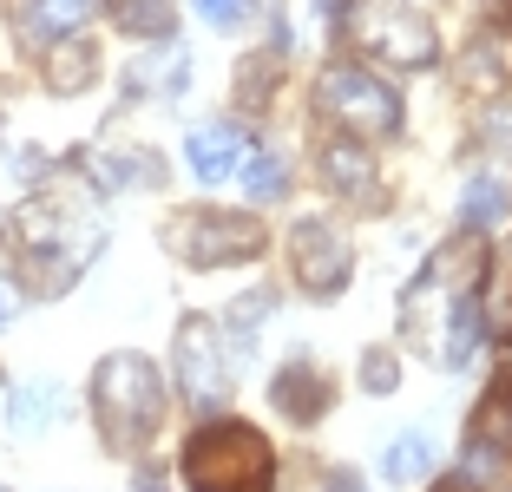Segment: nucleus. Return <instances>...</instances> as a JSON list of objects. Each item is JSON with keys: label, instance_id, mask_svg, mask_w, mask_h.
<instances>
[{"label": "nucleus", "instance_id": "1", "mask_svg": "<svg viewBox=\"0 0 512 492\" xmlns=\"http://www.w3.org/2000/svg\"><path fill=\"white\" fill-rule=\"evenodd\" d=\"M92 420H99V440L112 453H138L151 447V433L165 427V407H171V388L158 361H145L138 348H119L92 368Z\"/></svg>", "mask_w": 512, "mask_h": 492}, {"label": "nucleus", "instance_id": "2", "mask_svg": "<svg viewBox=\"0 0 512 492\" xmlns=\"http://www.w3.org/2000/svg\"><path fill=\"white\" fill-rule=\"evenodd\" d=\"M20 250H27L33 296H66L79 283V269L106 250V230L92 224V210L66 204V197H33L20 210Z\"/></svg>", "mask_w": 512, "mask_h": 492}, {"label": "nucleus", "instance_id": "3", "mask_svg": "<svg viewBox=\"0 0 512 492\" xmlns=\"http://www.w3.org/2000/svg\"><path fill=\"white\" fill-rule=\"evenodd\" d=\"M184 479H191V492H270L276 447L250 420H204L184 440Z\"/></svg>", "mask_w": 512, "mask_h": 492}, {"label": "nucleus", "instance_id": "4", "mask_svg": "<svg viewBox=\"0 0 512 492\" xmlns=\"http://www.w3.org/2000/svg\"><path fill=\"white\" fill-rule=\"evenodd\" d=\"M158 237H165V250L184 269H237V263H256V256L270 250V230L256 224L250 210H224V204L171 210Z\"/></svg>", "mask_w": 512, "mask_h": 492}, {"label": "nucleus", "instance_id": "5", "mask_svg": "<svg viewBox=\"0 0 512 492\" xmlns=\"http://www.w3.org/2000/svg\"><path fill=\"white\" fill-rule=\"evenodd\" d=\"M316 105H322V119L342 125V132H348V138H362V145H388V138H401V125H407L401 92H394L381 73L355 66V60L322 66V79H316Z\"/></svg>", "mask_w": 512, "mask_h": 492}, {"label": "nucleus", "instance_id": "6", "mask_svg": "<svg viewBox=\"0 0 512 492\" xmlns=\"http://www.w3.org/2000/svg\"><path fill=\"white\" fill-rule=\"evenodd\" d=\"M348 33H355V46L368 60L401 66V73H421V66L440 60V27L421 7H407V0H355Z\"/></svg>", "mask_w": 512, "mask_h": 492}, {"label": "nucleus", "instance_id": "7", "mask_svg": "<svg viewBox=\"0 0 512 492\" xmlns=\"http://www.w3.org/2000/svg\"><path fill=\"white\" fill-rule=\"evenodd\" d=\"M171 374H178V394L191 401V414H217L230 401V348L224 328L211 315H184L178 335H171Z\"/></svg>", "mask_w": 512, "mask_h": 492}, {"label": "nucleus", "instance_id": "8", "mask_svg": "<svg viewBox=\"0 0 512 492\" xmlns=\"http://www.w3.org/2000/svg\"><path fill=\"white\" fill-rule=\"evenodd\" d=\"M289 269L309 302H335L355 276V243L329 217H302V224H289Z\"/></svg>", "mask_w": 512, "mask_h": 492}, {"label": "nucleus", "instance_id": "9", "mask_svg": "<svg viewBox=\"0 0 512 492\" xmlns=\"http://www.w3.org/2000/svg\"><path fill=\"white\" fill-rule=\"evenodd\" d=\"M316 171H322V184H329L342 204H355V210H388V191H381V171H375V158H368V145L362 138H329V145L316 151Z\"/></svg>", "mask_w": 512, "mask_h": 492}, {"label": "nucleus", "instance_id": "10", "mask_svg": "<svg viewBox=\"0 0 512 492\" xmlns=\"http://www.w3.org/2000/svg\"><path fill=\"white\" fill-rule=\"evenodd\" d=\"M243 151H250V132L230 119H211V125H191V138H184V164H191L197 184H224L237 178Z\"/></svg>", "mask_w": 512, "mask_h": 492}, {"label": "nucleus", "instance_id": "11", "mask_svg": "<svg viewBox=\"0 0 512 492\" xmlns=\"http://www.w3.org/2000/svg\"><path fill=\"white\" fill-rule=\"evenodd\" d=\"M79 164H86V184H99V191H158L165 184V158L145 145L132 151H79Z\"/></svg>", "mask_w": 512, "mask_h": 492}, {"label": "nucleus", "instance_id": "12", "mask_svg": "<svg viewBox=\"0 0 512 492\" xmlns=\"http://www.w3.org/2000/svg\"><path fill=\"white\" fill-rule=\"evenodd\" d=\"M184 79H191V53L178 40H151L132 66H125V92L132 99H178Z\"/></svg>", "mask_w": 512, "mask_h": 492}, {"label": "nucleus", "instance_id": "13", "mask_svg": "<svg viewBox=\"0 0 512 492\" xmlns=\"http://www.w3.org/2000/svg\"><path fill=\"white\" fill-rule=\"evenodd\" d=\"M99 0H14V20H20V40L27 46H53L66 33H79L92 20Z\"/></svg>", "mask_w": 512, "mask_h": 492}, {"label": "nucleus", "instance_id": "14", "mask_svg": "<svg viewBox=\"0 0 512 492\" xmlns=\"http://www.w3.org/2000/svg\"><path fill=\"white\" fill-rule=\"evenodd\" d=\"M480 335H486V315H480V296H453L447 315L434 328V361L440 368H467L480 355Z\"/></svg>", "mask_w": 512, "mask_h": 492}, {"label": "nucleus", "instance_id": "15", "mask_svg": "<svg viewBox=\"0 0 512 492\" xmlns=\"http://www.w3.org/2000/svg\"><path fill=\"white\" fill-rule=\"evenodd\" d=\"M270 394H276V407H283L296 427L322 420V414H329V401H335V394H329V374H322L316 361H289V368L276 374V388H270Z\"/></svg>", "mask_w": 512, "mask_h": 492}, {"label": "nucleus", "instance_id": "16", "mask_svg": "<svg viewBox=\"0 0 512 492\" xmlns=\"http://www.w3.org/2000/svg\"><path fill=\"white\" fill-rule=\"evenodd\" d=\"M92 79H99V46H92L86 33H66V40L46 46V92H53V99H73Z\"/></svg>", "mask_w": 512, "mask_h": 492}, {"label": "nucleus", "instance_id": "17", "mask_svg": "<svg viewBox=\"0 0 512 492\" xmlns=\"http://www.w3.org/2000/svg\"><path fill=\"white\" fill-rule=\"evenodd\" d=\"M460 79H467L473 92H499V86H512V33H506V27H493L486 40H473V46H467V60H460Z\"/></svg>", "mask_w": 512, "mask_h": 492}, {"label": "nucleus", "instance_id": "18", "mask_svg": "<svg viewBox=\"0 0 512 492\" xmlns=\"http://www.w3.org/2000/svg\"><path fill=\"white\" fill-rule=\"evenodd\" d=\"M512 217V178H499V171H473L467 184H460V224L486 230V224H506Z\"/></svg>", "mask_w": 512, "mask_h": 492}, {"label": "nucleus", "instance_id": "19", "mask_svg": "<svg viewBox=\"0 0 512 492\" xmlns=\"http://www.w3.org/2000/svg\"><path fill=\"white\" fill-rule=\"evenodd\" d=\"M106 14L119 33H132V40H171V27H178V0H106Z\"/></svg>", "mask_w": 512, "mask_h": 492}, {"label": "nucleus", "instance_id": "20", "mask_svg": "<svg viewBox=\"0 0 512 492\" xmlns=\"http://www.w3.org/2000/svg\"><path fill=\"white\" fill-rule=\"evenodd\" d=\"M276 86H283V53H243V60H237V79H230L237 105L263 112V105L276 99Z\"/></svg>", "mask_w": 512, "mask_h": 492}, {"label": "nucleus", "instance_id": "21", "mask_svg": "<svg viewBox=\"0 0 512 492\" xmlns=\"http://www.w3.org/2000/svg\"><path fill=\"white\" fill-rule=\"evenodd\" d=\"M237 184L250 191V204H283L289 197V164L276 158V151H243V164H237Z\"/></svg>", "mask_w": 512, "mask_h": 492}, {"label": "nucleus", "instance_id": "22", "mask_svg": "<svg viewBox=\"0 0 512 492\" xmlns=\"http://www.w3.org/2000/svg\"><path fill=\"white\" fill-rule=\"evenodd\" d=\"M270 315H276V289H250V296H237L224 309V328H230L224 342L237 348V355H243V348H256V328L270 322Z\"/></svg>", "mask_w": 512, "mask_h": 492}, {"label": "nucleus", "instance_id": "23", "mask_svg": "<svg viewBox=\"0 0 512 492\" xmlns=\"http://www.w3.org/2000/svg\"><path fill=\"white\" fill-rule=\"evenodd\" d=\"M427 466H434V440H427L421 427H414V433H394V440H388V460H381V473H388L394 486H407V479H427Z\"/></svg>", "mask_w": 512, "mask_h": 492}, {"label": "nucleus", "instance_id": "24", "mask_svg": "<svg viewBox=\"0 0 512 492\" xmlns=\"http://www.w3.org/2000/svg\"><path fill=\"white\" fill-rule=\"evenodd\" d=\"M53 414H60L53 381H27V388L14 394V440H33L40 427H53Z\"/></svg>", "mask_w": 512, "mask_h": 492}, {"label": "nucleus", "instance_id": "25", "mask_svg": "<svg viewBox=\"0 0 512 492\" xmlns=\"http://www.w3.org/2000/svg\"><path fill=\"white\" fill-rule=\"evenodd\" d=\"M362 388L368 394H394L401 388V361H394V348H368L362 355Z\"/></svg>", "mask_w": 512, "mask_h": 492}, {"label": "nucleus", "instance_id": "26", "mask_svg": "<svg viewBox=\"0 0 512 492\" xmlns=\"http://www.w3.org/2000/svg\"><path fill=\"white\" fill-rule=\"evenodd\" d=\"M191 7H197V20H211V27H237L256 0H191Z\"/></svg>", "mask_w": 512, "mask_h": 492}, {"label": "nucleus", "instance_id": "27", "mask_svg": "<svg viewBox=\"0 0 512 492\" xmlns=\"http://www.w3.org/2000/svg\"><path fill=\"white\" fill-rule=\"evenodd\" d=\"M434 492H480V479L473 473H447V479H434Z\"/></svg>", "mask_w": 512, "mask_h": 492}, {"label": "nucleus", "instance_id": "28", "mask_svg": "<svg viewBox=\"0 0 512 492\" xmlns=\"http://www.w3.org/2000/svg\"><path fill=\"white\" fill-rule=\"evenodd\" d=\"M486 125H493V132H486V138H493V145H512V112H493V119H486Z\"/></svg>", "mask_w": 512, "mask_h": 492}, {"label": "nucleus", "instance_id": "29", "mask_svg": "<svg viewBox=\"0 0 512 492\" xmlns=\"http://www.w3.org/2000/svg\"><path fill=\"white\" fill-rule=\"evenodd\" d=\"M132 492H165V473H158V466H145V473L132 479Z\"/></svg>", "mask_w": 512, "mask_h": 492}, {"label": "nucleus", "instance_id": "30", "mask_svg": "<svg viewBox=\"0 0 512 492\" xmlns=\"http://www.w3.org/2000/svg\"><path fill=\"white\" fill-rule=\"evenodd\" d=\"M329 492H362V479H348V473H342V479H329Z\"/></svg>", "mask_w": 512, "mask_h": 492}, {"label": "nucleus", "instance_id": "31", "mask_svg": "<svg viewBox=\"0 0 512 492\" xmlns=\"http://www.w3.org/2000/svg\"><path fill=\"white\" fill-rule=\"evenodd\" d=\"M7 315H14V289L0 283V322H7Z\"/></svg>", "mask_w": 512, "mask_h": 492}, {"label": "nucleus", "instance_id": "32", "mask_svg": "<svg viewBox=\"0 0 512 492\" xmlns=\"http://www.w3.org/2000/svg\"><path fill=\"white\" fill-rule=\"evenodd\" d=\"M499 328H506V342H512V302H506V309H499Z\"/></svg>", "mask_w": 512, "mask_h": 492}, {"label": "nucleus", "instance_id": "33", "mask_svg": "<svg viewBox=\"0 0 512 492\" xmlns=\"http://www.w3.org/2000/svg\"><path fill=\"white\" fill-rule=\"evenodd\" d=\"M499 394H506V401H512V368H506V381H499Z\"/></svg>", "mask_w": 512, "mask_h": 492}, {"label": "nucleus", "instance_id": "34", "mask_svg": "<svg viewBox=\"0 0 512 492\" xmlns=\"http://www.w3.org/2000/svg\"><path fill=\"white\" fill-rule=\"evenodd\" d=\"M0 492H7V486H0Z\"/></svg>", "mask_w": 512, "mask_h": 492}]
</instances>
